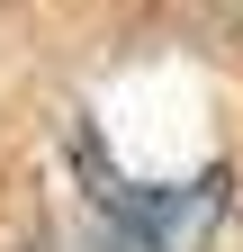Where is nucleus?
<instances>
[{
    "instance_id": "f257e3e1",
    "label": "nucleus",
    "mask_w": 243,
    "mask_h": 252,
    "mask_svg": "<svg viewBox=\"0 0 243 252\" xmlns=\"http://www.w3.org/2000/svg\"><path fill=\"white\" fill-rule=\"evenodd\" d=\"M90 207H99L108 252H207V234H216V216H225V171L126 180V171L90 162Z\"/></svg>"
}]
</instances>
